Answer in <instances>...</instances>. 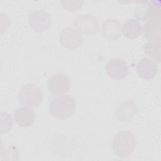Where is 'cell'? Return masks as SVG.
Segmentation results:
<instances>
[{"label": "cell", "mask_w": 161, "mask_h": 161, "mask_svg": "<svg viewBox=\"0 0 161 161\" xmlns=\"http://www.w3.org/2000/svg\"><path fill=\"white\" fill-rule=\"evenodd\" d=\"M136 145V138L134 134L128 130L119 131L113 137V149L118 157H129L134 152Z\"/></svg>", "instance_id": "6da1fadb"}, {"label": "cell", "mask_w": 161, "mask_h": 161, "mask_svg": "<svg viewBox=\"0 0 161 161\" xmlns=\"http://www.w3.org/2000/svg\"><path fill=\"white\" fill-rule=\"evenodd\" d=\"M75 101L68 94H63L53 98L49 104V112L55 118L65 119L70 117L75 109Z\"/></svg>", "instance_id": "7a4b0ae2"}, {"label": "cell", "mask_w": 161, "mask_h": 161, "mask_svg": "<svg viewBox=\"0 0 161 161\" xmlns=\"http://www.w3.org/2000/svg\"><path fill=\"white\" fill-rule=\"evenodd\" d=\"M18 101L21 104L35 108L43 101V93L41 89L33 84H26L18 91Z\"/></svg>", "instance_id": "3957f363"}, {"label": "cell", "mask_w": 161, "mask_h": 161, "mask_svg": "<svg viewBox=\"0 0 161 161\" xmlns=\"http://www.w3.org/2000/svg\"><path fill=\"white\" fill-rule=\"evenodd\" d=\"M73 25L79 32L89 36L96 35L99 30L97 19L89 13L77 15L74 19Z\"/></svg>", "instance_id": "277c9868"}, {"label": "cell", "mask_w": 161, "mask_h": 161, "mask_svg": "<svg viewBox=\"0 0 161 161\" xmlns=\"http://www.w3.org/2000/svg\"><path fill=\"white\" fill-rule=\"evenodd\" d=\"M59 42L66 48L76 49L82 45L83 38L76 29L66 27L62 30L59 35Z\"/></svg>", "instance_id": "5b68a950"}, {"label": "cell", "mask_w": 161, "mask_h": 161, "mask_svg": "<svg viewBox=\"0 0 161 161\" xmlns=\"http://www.w3.org/2000/svg\"><path fill=\"white\" fill-rule=\"evenodd\" d=\"M28 21L32 30L37 32H43L50 28L52 24V18L47 11L37 10L30 14Z\"/></svg>", "instance_id": "8992f818"}, {"label": "cell", "mask_w": 161, "mask_h": 161, "mask_svg": "<svg viewBox=\"0 0 161 161\" xmlns=\"http://www.w3.org/2000/svg\"><path fill=\"white\" fill-rule=\"evenodd\" d=\"M71 85L70 79L65 74L57 73L50 75L47 81L49 91L53 94L65 93L69 91Z\"/></svg>", "instance_id": "52a82bcc"}, {"label": "cell", "mask_w": 161, "mask_h": 161, "mask_svg": "<svg viewBox=\"0 0 161 161\" xmlns=\"http://www.w3.org/2000/svg\"><path fill=\"white\" fill-rule=\"evenodd\" d=\"M106 70L109 77L119 80L125 78L128 75L129 67L125 60L121 58H114L107 63Z\"/></svg>", "instance_id": "ba28073f"}, {"label": "cell", "mask_w": 161, "mask_h": 161, "mask_svg": "<svg viewBox=\"0 0 161 161\" xmlns=\"http://www.w3.org/2000/svg\"><path fill=\"white\" fill-rule=\"evenodd\" d=\"M135 16L140 20H160V8L153 3L143 2L138 6L135 11Z\"/></svg>", "instance_id": "9c48e42d"}, {"label": "cell", "mask_w": 161, "mask_h": 161, "mask_svg": "<svg viewBox=\"0 0 161 161\" xmlns=\"http://www.w3.org/2000/svg\"><path fill=\"white\" fill-rule=\"evenodd\" d=\"M136 72L142 79L150 80L156 76L158 72V67L153 60L145 57L138 62Z\"/></svg>", "instance_id": "30bf717a"}, {"label": "cell", "mask_w": 161, "mask_h": 161, "mask_svg": "<svg viewBox=\"0 0 161 161\" xmlns=\"http://www.w3.org/2000/svg\"><path fill=\"white\" fill-rule=\"evenodd\" d=\"M137 106L134 101L126 100L119 104L115 110V116L119 121L128 122L135 116Z\"/></svg>", "instance_id": "8fae6325"}, {"label": "cell", "mask_w": 161, "mask_h": 161, "mask_svg": "<svg viewBox=\"0 0 161 161\" xmlns=\"http://www.w3.org/2000/svg\"><path fill=\"white\" fill-rule=\"evenodd\" d=\"M121 24L114 18H109L105 19L101 25L103 35L108 40L118 39L121 35Z\"/></svg>", "instance_id": "7c38bea8"}, {"label": "cell", "mask_w": 161, "mask_h": 161, "mask_svg": "<svg viewBox=\"0 0 161 161\" xmlns=\"http://www.w3.org/2000/svg\"><path fill=\"white\" fill-rule=\"evenodd\" d=\"M14 118L16 123L19 126L28 127L35 122V114L32 109L23 107L16 111Z\"/></svg>", "instance_id": "4fadbf2b"}, {"label": "cell", "mask_w": 161, "mask_h": 161, "mask_svg": "<svg viewBox=\"0 0 161 161\" xmlns=\"http://www.w3.org/2000/svg\"><path fill=\"white\" fill-rule=\"evenodd\" d=\"M160 21L157 19L148 20L143 28L144 36L150 42H160Z\"/></svg>", "instance_id": "5bb4252c"}, {"label": "cell", "mask_w": 161, "mask_h": 161, "mask_svg": "<svg viewBox=\"0 0 161 161\" xmlns=\"http://www.w3.org/2000/svg\"><path fill=\"white\" fill-rule=\"evenodd\" d=\"M142 30L140 21L137 19L130 18L123 24L122 28L123 35L129 39H134L141 35Z\"/></svg>", "instance_id": "9a60e30c"}, {"label": "cell", "mask_w": 161, "mask_h": 161, "mask_svg": "<svg viewBox=\"0 0 161 161\" xmlns=\"http://www.w3.org/2000/svg\"><path fill=\"white\" fill-rule=\"evenodd\" d=\"M143 50L147 55L158 62L160 61V42L150 41L144 45Z\"/></svg>", "instance_id": "2e32d148"}, {"label": "cell", "mask_w": 161, "mask_h": 161, "mask_svg": "<svg viewBox=\"0 0 161 161\" xmlns=\"http://www.w3.org/2000/svg\"><path fill=\"white\" fill-rule=\"evenodd\" d=\"M1 133H6L9 132L13 126V119L11 114L6 112H1Z\"/></svg>", "instance_id": "e0dca14e"}, {"label": "cell", "mask_w": 161, "mask_h": 161, "mask_svg": "<svg viewBox=\"0 0 161 161\" xmlns=\"http://www.w3.org/2000/svg\"><path fill=\"white\" fill-rule=\"evenodd\" d=\"M63 7L69 11H75L80 8L84 3L83 1H61Z\"/></svg>", "instance_id": "ac0fdd59"}]
</instances>
